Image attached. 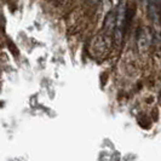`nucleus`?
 Listing matches in <instances>:
<instances>
[{
    "label": "nucleus",
    "instance_id": "f257e3e1",
    "mask_svg": "<svg viewBox=\"0 0 161 161\" xmlns=\"http://www.w3.org/2000/svg\"><path fill=\"white\" fill-rule=\"evenodd\" d=\"M104 27L109 31H114L115 29V15L113 12H110L104 21Z\"/></svg>",
    "mask_w": 161,
    "mask_h": 161
}]
</instances>
